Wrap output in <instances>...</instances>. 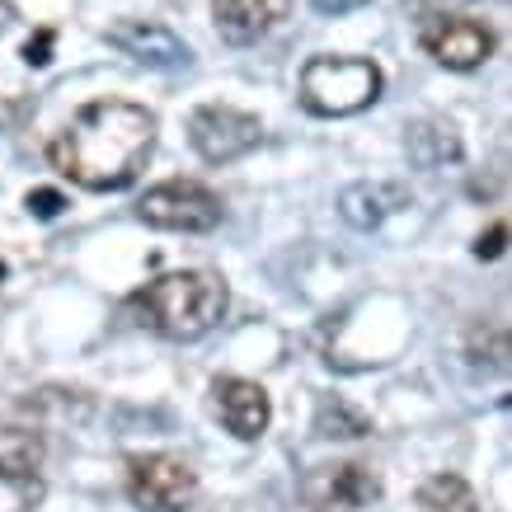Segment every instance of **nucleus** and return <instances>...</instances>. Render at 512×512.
Here are the masks:
<instances>
[{
	"instance_id": "14",
	"label": "nucleus",
	"mask_w": 512,
	"mask_h": 512,
	"mask_svg": "<svg viewBox=\"0 0 512 512\" xmlns=\"http://www.w3.org/2000/svg\"><path fill=\"white\" fill-rule=\"evenodd\" d=\"M404 151H409V165L419 170H442V165H456L461 160V137L451 123H414L409 137H404Z\"/></svg>"
},
{
	"instance_id": "11",
	"label": "nucleus",
	"mask_w": 512,
	"mask_h": 512,
	"mask_svg": "<svg viewBox=\"0 0 512 512\" xmlns=\"http://www.w3.org/2000/svg\"><path fill=\"white\" fill-rule=\"evenodd\" d=\"M306 498L320 503V508H367V503L381 498V480L367 466H357V461L320 466V475L306 484Z\"/></svg>"
},
{
	"instance_id": "19",
	"label": "nucleus",
	"mask_w": 512,
	"mask_h": 512,
	"mask_svg": "<svg viewBox=\"0 0 512 512\" xmlns=\"http://www.w3.org/2000/svg\"><path fill=\"white\" fill-rule=\"evenodd\" d=\"M52 43H57V33H52V29L33 33L29 43H24V52H19V57H24V66H47V62H52Z\"/></svg>"
},
{
	"instance_id": "9",
	"label": "nucleus",
	"mask_w": 512,
	"mask_h": 512,
	"mask_svg": "<svg viewBox=\"0 0 512 512\" xmlns=\"http://www.w3.org/2000/svg\"><path fill=\"white\" fill-rule=\"evenodd\" d=\"M212 404H217L226 433H235L240 442H254L264 437L268 419H273V400L259 381H245V376H221L212 386Z\"/></svg>"
},
{
	"instance_id": "5",
	"label": "nucleus",
	"mask_w": 512,
	"mask_h": 512,
	"mask_svg": "<svg viewBox=\"0 0 512 512\" xmlns=\"http://www.w3.org/2000/svg\"><path fill=\"white\" fill-rule=\"evenodd\" d=\"M127 498L141 512H188L198 498V475L170 451H151L127 466Z\"/></svg>"
},
{
	"instance_id": "10",
	"label": "nucleus",
	"mask_w": 512,
	"mask_h": 512,
	"mask_svg": "<svg viewBox=\"0 0 512 512\" xmlns=\"http://www.w3.org/2000/svg\"><path fill=\"white\" fill-rule=\"evenodd\" d=\"M212 15H217V33L226 43L249 47L292 15V0H212Z\"/></svg>"
},
{
	"instance_id": "15",
	"label": "nucleus",
	"mask_w": 512,
	"mask_h": 512,
	"mask_svg": "<svg viewBox=\"0 0 512 512\" xmlns=\"http://www.w3.org/2000/svg\"><path fill=\"white\" fill-rule=\"evenodd\" d=\"M419 508L423 512H480V498L461 475H433L419 484Z\"/></svg>"
},
{
	"instance_id": "3",
	"label": "nucleus",
	"mask_w": 512,
	"mask_h": 512,
	"mask_svg": "<svg viewBox=\"0 0 512 512\" xmlns=\"http://www.w3.org/2000/svg\"><path fill=\"white\" fill-rule=\"evenodd\" d=\"M381 66L367 57H311L301 66V104L315 118H353L381 99Z\"/></svg>"
},
{
	"instance_id": "21",
	"label": "nucleus",
	"mask_w": 512,
	"mask_h": 512,
	"mask_svg": "<svg viewBox=\"0 0 512 512\" xmlns=\"http://www.w3.org/2000/svg\"><path fill=\"white\" fill-rule=\"evenodd\" d=\"M320 15H353V10H362V5H372V0H311Z\"/></svg>"
},
{
	"instance_id": "16",
	"label": "nucleus",
	"mask_w": 512,
	"mask_h": 512,
	"mask_svg": "<svg viewBox=\"0 0 512 512\" xmlns=\"http://www.w3.org/2000/svg\"><path fill=\"white\" fill-rule=\"evenodd\" d=\"M372 433V423L362 409H353L348 400L339 395H325V400L315 404V437H367Z\"/></svg>"
},
{
	"instance_id": "7",
	"label": "nucleus",
	"mask_w": 512,
	"mask_h": 512,
	"mask_svg": "<svg viewBox=\"0 0 512 512\" xmlns=\"http://www.w3.org/2000/svg\"><path fill=\"white\" fill-rule=\"evenodd\" d=\"M419 43H423V52H428L433 62H442L447 71H475V66L489 62L494 33H489V24H480V19L447 15V19H428L419 29Z\"/></svg>"
},
{
	"instance_id": "4",
	"label": "nucleus",
	"mask_w": 512,
	"mask_h": 512,
	"mask_svg": "<svg viewBox=\"0 0 512 512\" xmlns=\"http://www.w3.org/2000/svg\"><path fill=\"white\" fill-rule=\"evenodd\" d=\"M137 217L156 231H179V235H207L221 226V198L207 184L193 179H170V184L146 188V198L137 202Z\"/></svg>"
},
{
	"instance_id": "12",
	"label": "nucleus",
	"mask_w": 512,
	"mask_h": 512,
	"mask_svg": "<svg viewBox=\"0 0 512 512\" xmlns=\"http://www.w3.org/2000/svg\"><path fill=\"white\" fill-rule=\"evenodd\" d=\"M47 442L33 428H0V489L15 494H38Z\"/></svg>"
},
{
	"instance_id": "17",
	"label": "nucleus",
	"mask_w": 512,
	"mask_h": 512,
	"mask_svg": "<svg viewBox=\"0 0 512 512\" xmlns=\"http://www.w3.org/2000/svg\"><path fill=\"white\" fill-rule=\"evenodd\" d=\"M470 0H404V10L419 19V24H428V19H447V15H461Z\"/></svg>"
},
{
	"instance_id": "8",
	"label": "nucleus",
	"mask_w": 512,
	"mask_h": 512,
	"mask_svg": "<svg viewBox=\"0 0 512 512\" xmlns=\"http://www.w3.org/2000/svg\"><path fill=\"white\" fill-rule=\"evenodd\" d=\"M104 43L118 47L123 57H132L141 66H156V71H174V66L193 62V47L174 29L156 24V19H118V24L104 29Z\"/></svg>"
},
{
	"instance_id": "1",
	"label": "nucleus",
	"mask_w": 512,
	"mask_h": 512,
	"mask_svg": "<svg viewBox=\"0 0 512 512\" xmlns=\"http://www.w3.org/2000/svg\"><path fill=\"white\" fill-rule=\"evenodd\" d=\"M151 146L156 113L132 99H94L47 141V160L90 193H118L141 174Z\"/></svg>"
},
{
	"instance_id": "18",
	"label": "nucleus",
	"mask_w": 512,
	"mask_h": 512,
	"mask_svg": "<svg viewBox=\"0 0 512 512\" xmlns=\"http://www.w3.org/2000/svg\"><path fill=\"white\" fill-rule=\"evenodd\" d=\"M24 207H29L33 217H43V221H52V217H62V207H66V198L57 193V188H33L29 198H24Z\"/></svg>"
},
{
	"instance_id": "22",
	"label": "nucleus",
	"mask_w": 512,
	"mask_h": 512,
	"mask_svg": "<svg viewBox=\"0 0 512 512\" xmlns=\"http://www.w3.org/2000/svg\"><path fill=\"white\" fill-rule=\"evenodd\" d=\"M15 5H10V0H0V33H5V29H10V24H15Z\"/></svg>"
},
{
	"instance_id": "2",
	"label": "nucleus",
	"mask_w": 512,
	"mask_h": 512,
	"mask_svg": "<svg viewBox=\"0 0 512 512\" xmlns=\"http://www.w3.org/2000/svg\"><path fill=\"white\" fill-rule=\"evenodd\" d=\"M231 306L226 282L207 268H184V273H165L146 292L132 296V311L141 315V325L156 329L160 339L193 343L202 334H212L221 325V315Z\"/></svg>"
},
{
	"instance_id": "6",
	"label": "nucleus",
	"mask_w": 512,
	"mask_h": 512,
	"mask_svg": "<svg viewBox=\"0 0 512 512\" xmlns=\"http://www.w3.org/2000/svg\"><path fill=\"white\" fill-rule=\"evenodd\" d=\"M188 141L207 165H231L264 141V123L245 109H231V104H202L188 118Z\"/></svg>"
},
{
	"instance_id": "13",
	"label": "nucleus",
	"mask_w": 512,
	"mask_h": 512,
	"mask_svg": "<svg viewBox=\"0 0 512 512\" xmlns=\"http://www.w3.org/2000/svg\"><path fill=\"white\" fill-rule=\"evenodd\" d=\"M400 207H409V188L404 184H353L339 193V217L353 226V231H376L386 217H395Z\"/></svg>"
},
{
	"instance_id": "20",
	"label": "nucleus",
	"mask_w": 512,
	"mask_h": 512,
	"mask_svg": "<svg viewBox=\"0 0 512 512\" xmlns=\"http://www.w3.org/2000/svg\"><path fill=\"white\" fill-rule=\"evenodd\" d=\"M503 240H508V226L498 221V226H494L489 235H480V245H475V254H480V259H498V254H503Z\"/></svg>"
}]
</instances>
